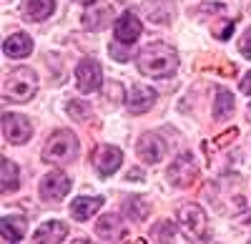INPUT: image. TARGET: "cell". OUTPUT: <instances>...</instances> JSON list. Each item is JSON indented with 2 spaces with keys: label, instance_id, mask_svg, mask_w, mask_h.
I'll list each match as a JSON object with an SVG mask.
<instances>
[{
  "label": "cell",
  "instance_id": "1",
  "mask_svg": "<svg viewBox=\"0 0 251 244\" xmlns=\"http://www.w3.org/2000/svg\"><path fill=\"white\" fill-rule=\"evenodd\" d=\"M178 68V55L166 43H151L138 53V71L149 78H166Z\"/></svg>",
  "mask_w": 251,
  "mask_h": 244
},
{
  "label": "cell",
  "instance_id": "2",
  "mask_svg": "<svg viewBox=\"0 0 251 244\" xmlns=\"http://www.w3.org/2000/svg\"><path fill=\"white\" fill-rule=\"evenodd\" d=\"M35 91H38V78L30 68H15L3 81V98L5 101L23 104V101H30L35 96Z\"/></svg>",
  "mask_w": 251,
  "mask_h": 244
},
{
  "label": "cell",
  "instance_id": "3",
  "mask_svg": "<svg viewBox=\"0 0 251 244\" xmlns=\"http://www.w3.org/2000/svg\"><path fill=\"white\" fill-rule=\"evenodd\" d=\"M75 156H78V138L73 131L66 129L55 131L43 146V161H48V164H66Z\"/></svg>",
  "mask_w": 251,
  "mask_h": 244
},
{
  "label": "cell",
  "instance_id": "4",
  "mask_svg": "<svg viewBox=\"0 0 251 244\" xmlns=\"http://www.w3.org/2000/svg\"><path fill=\"white\" fill-rule=\"evenodd\" d=\"M178 224L186 232V237H191L194 242H203L206 237V214L196 204H183L178 207Z\"/></svg>",
  "mask_w": 251,
  "mask_h": 244
},
{
  "label": "cell",
  "instance_id": "5",
  "mask_svg": "<svg viewBox=\"0 0 251 244\" xmlns=\"http://www.w3.org/2000/svg\"><path fill=\"white\" fill-rule=\"evenodd\" d=\"M75 78H78V88L83 93H93L103 83V68H100L98 60L83 58L80 63H78V68H75Z\"/></svg>",
  "mask_w": 251,
  "mask_h": 244
},
{
  "label": "cell",
  "instance_id": "6",
  "mask_svg": "<svg viewBox=\"0 0 251 244\" xmlns=\"http://www.w3.org/2000/svg\"><path fill=\"white\" fill-rule=\"evenodd\" d=\"M3 136L15 146L25 144L33 136V126H30V121L20 113H3Z\"/></svg>",
  "mask_w": 251,
  "mask_h": 244
},
{
  "label": "cell",
  "instance_id": "7",
  "mask_svg": "<svg viewBox=\"0 0 251 244\" xmlns=\"http://www.w3.org/2000/svg\"><path fill=\"white\" fill-rule=\"evenodd\" d=\"M196 174H199V169H196L194 156L191 154H181L169 166V174H166V176H169V181L174 187H188L196 179Z\"/></svg>",
  "mask_w": 251,
  "mask_h": 244
},
{
  "label": "cell",
  "instance_id": "8",
  "mask_svg": "<svg viewBox=\"0 0 251 244\" xmlns=\"http://www.w3.org/2000/svg\"><path fill=\"white\" fill-rule=\"evenodd\" d=\"M121 164H123V154H121V149H116V146H98L96 151H93V166L98 169V174L100 176H111V174H116L118 169H121Z\"/></svg>",
  "mask_w": 251,
  "mask_h": 244
},
{
  "label": "cell",
  "instance_id": "9",
  "mask_svg": "<svg viewBox=\"0 0 251 244\" xmlns=\"http://www.w3.org/2000/svg\"><path fill=\"white\" fill-rule=\"evenodd\" d=\"M116 40L118 43H123V46H131V43H136V40L141 38V33H143V23L136 18V13H131V10H126L118 20H116Z\"/></svg>",
  "mask_w": 251,
  "mask_h": 244
},
{
  "label": "cell",
  "instance_id": "10",
  "mask_svg": "<svg viewBox=\"0 0 251 244\" xmlns=\"http://www.w3.org/2000/svg\"><path fill=\"white\" fill-rule=\"evenodd\" d=\"M68 191H71V179L63 171H50V174L43 176V181H40V194H43V199L58 201Z\"/></svg>",
  "mask_w": 251,
  "mask_h": 244
},
{
  "label": "cell",
  "instance_id": "11",
  "mask_svg": "<svg viewBox=\"0 0 251 244\" xmlns=\"http://www.w3.org/2000/svg\"><path fill=\"white\" fill-rule=\"evenodd\" d=\"M136 151H138V156L146 161V164H158V161L166 156V144H163V138H158L156 134H143L138 138Z\"/></svg>",
  "mask_w": 251,
  "mask_h": 244
},
{
  "label": "cell",
  "instance_id": "12",
  "mask_svg": "<svg viewBox=\"0 0 251 244\" xmlns=\"http://www.w3.org/2000/svg\"><path fill=\"white\" fill-rule=\"evenodd\" d=\"M96 232H98V237H103L106 242H126V237H128V227H126L116 214H108V217L98 219Z\"/></svg>",
  "mask_w": 251,
  "mask_h": 244
},
{
  "label": "cell",
  "instance_id": "13",
  "mask_svg": "<svg viewBox=\"0 0 251 244\" xmlns=\"http://www.w3.org/2000/svg\"><path fill=\"white\" fill-rule=\"evenodd\" d=\"M156 104V91L149 86H133L128 98H126V108L131 113H146Z\"/></svg>",
  "mask_w": 251,
  "mask_h": 244
},
{
  "label": "cell",
  "instance_id": "14",
  "mask_svg": "<svg viewBox=\"0 0 251 244\" xmlns=\"http://www.w3.org/2000/svg\"><path fill=\"white\" fill-rule=\"evenodd\" d=\"M66 237H68L66 221L50 219V221H46V224H40V227H38L33 242H38V244H43V242H48V244H58V242H66Z\"/></svg>",
  "mask_w": 251,
  "mask_h": 244
},
{
  "label": "cell",
  "instance_id": "15",
  "mask_svg": "<svg viewBox=\"0 0 251 244\" xmlns=\"http://www.w3.org/2000/svg\"><path fill=\"white\" fill-rule=\"evenodd\" d=\"M30 51H33V38L28 33H13L3 43V53L8 58H25Z\"/></svg>",
  "mask_w": 251,
  "mask_h": 244
},
{
  "label": "cell",
  "instance_id": "16",
  "mask_svg": "<svg viewBox=\"0 0 251 244\" xmlns=\"http://www.w3.org/2000/svg\"><path fill=\"white\" fill-rule=\"evenodd\" d=\"M100 207H103V196H78V199H73V204H71V214L78 221H86Z\"/></svg>",
  "mask_w": 251,
  "mask_h": 244
},
{
  "label": "cell",
  "instance_id": "17",
  "mask_svg": "<svg viewBox=\"0 0 251 244\" xmlns=\"http://www.w3.org/2000/svg\"><path fill=\"white\" fill-rule=\"evenodd\" d=\"M108 20H111V8L103 5V3H96L91 10H86V15H83V26L88 30H103L108 26Z\"/></svg>",
  "mask_w": 251,
  "mask_h": 244
},
{
  "label": "cell",
  "instance_id": "18",
  "mask_svg": "<svg viewBox=\"0 0 251 244\" xmlns=\"http://www.w3.org/2000/svg\"><path fill=\"white\" fill-rule=\"evenodd\" d=\"M25 227L28 221L20 219V217H3V224H0V237H3V242H20L25 237Z\"/></svg>",
  "mask_w": 251,
  "mask_h": 244
},
{
  "label": "cell",
  "instance_id": "19",
  "mask_svg": "<svg viewBox=\"0 0 251 244\" xmlns=\"http://www.w3.org/2000/svg\"><path fill=\"white\" fill-rule=\"evenodd\" d=\"M0 174H3V194H10L20 187V171L5 156H3V164H0Z\"/></svg>",
  "mask_w": 251,
  "mask_h": 244
},
{
  "label": "cell",
  "instance_id": "20",
  "mask_svg": "<svg viewBox=\"0 0 251 244\" xmlns=\"http://www.w3.org/2000/svg\"><path fill=\"white\" fill-rule=\"evenodd\" d=\"M55 10V0H28L25 3V13L30 20H46L50 18Z\"/></svg>",
  "mask_w": 251,
  "mask_h": 244
},
{
  "label": "cell",
  "instance_id": "21",
  "mask_svg": "<svg viewBox=\"0 0 251 244\" xmlns=\"http://www.w3.org/2000/svg\"><path fill=\"white\" fill-rule=\"evenodd\" d=\"M234 113V96L228 93V91H219L216 93V106H214V118L216 121H224Z\"/></svg>",
  "mask_w": 251,
  "mask_h": 244
},
{
  "label": "cell",
  "instance_id": "22",
  "mask_svg": "<svg viewBox=\"0 0 251 244\" xmlns=\"http://www.w3.org/2000/svg\"><path fill=\"white\" fill-rule=\"evenodd\" d=\"M123 212L136 221H143L149 217V204H146V199H141V196H128L123 201Z\"/></svg>",
  "mask_w": 251,
  "mask_h": 244
},
{
  "label": "cell",
  "instance_id": "23",
  "mask_svg": "<svg viewBox=\"0 0 251 244\" xmlns=\"http://www.w3.org/2000/svg\"><path fill=\"white\" fill-rule=\"evenodd\" d=\"M151 239L153 242H178L174 221H158V224L153 227V232H151Z\"/></svg>",
  "mask_w": 251,
  "mask_h": 244
},
{
  "label": "cell",
  "instance_id": "24",
  "mask_svg": "<svg viewBox=\"0 0 251 244\" xmlns=\"http://www.w3.org/2000/svg\"><path fill=\"white\" fill-rule=\"evenodd\" d=\"M239 51L246 55V58H251V28L241 35V43H239Z\"/></svg>",
  "mask_w": 251,
  "mask_h": 244
},
{
  "label": "cell",
  "instance_id": "25",
  "mask_svg": "<svg viewBox=\"0 0 251 244\" xmlns=\"http://www.w3.org/2000/svg\"><path fill=\"white\" fill-rule=\"evenodd\" d=\"M241 91L246 93V96H251V71L246 73V78L241 81Z\"/></svg>",
  "mask_w": 251,
  "mask_h": 244
},
{
  "label": "cell",
  "instance_id": "26",
  "mask_svg": "<svg viewBox=\"0 0 251 244\" xmlns=\"http://www.w3.org/2000/svg\"><path fill=\"white\" fill-rule=\"evenodd\" d=\"M128 179H131V181H141V171H138V169L128 171Z\"/></svg>",
  "mask_w": 251,
  "mask_h": 244
},
{
  "label": "cell",
  "instance_id": "27",
  "mask_svg": "<svg viewBox=\"0 0 251 244\" xmlns=\"http://www.w3.org/2000/svg\"><path fill=\"white\" fill-rule=\"evenodd\" d=\"M201 10H208V13L211 10H224V5H201Z\"/></svg>",
  "mask_w": 251,
  "mask_h": 244
},
{
  "label": "cell",
  "instance_id": "28",
  "mask_svg": "<svg viewBox=\"0 0 251 244\" xmlns=\"http://www.w3.org/2000/svg\"><path fill=\"white\" fill-rule=\"evenodd\" d=\"M75 3H93V0H75Z\"/></svg>",
  "mask_w": 251,
  "mask_h": 244
},
{
  "label": "cell",
  "instance_id": "29",
  "mask_svg": "<svg viewBox=\"0 0 251 244\" xmlns=\"http://www.w3.org/2000/svg\"><path fill=\"white\" fill-rule=\"evenodd\" d=\"M249 118H251V104H249Z\"/></svg>",
  "mask_w": 251,
  "mask_h": 244
}]
</instances>
